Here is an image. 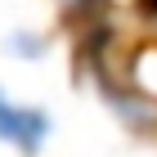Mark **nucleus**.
<instances>
[{"instance_id": "1", "label": "nucleus", "mask_w": 157, "mask_h": 157, "mask_svg": "<svg viewBox=\"0 0 157 157\" xmlns=\"http://www.w3.org/2000/svg\"><path fill=\"white\" fill-rule=\"evenodd\" d=\"M54 135V117L45 108H32V103H18L13 94L0 90V144L18 148L23 157H36L45 148V139Z\"/></svg>"}, {"instance_id": "2", "label": "nucleus", "mask_w": 157, "mask_h": 157, "mask_svg": "<svg viewBox=\"0 0 157 157\" xmlns=\"http://www.w3.org/2000/svg\"><path fill=\"white\" fill-rule=\"evenodd\" d=\"M130 85H135V94H144V99H153L157 103V40L153 45H144L139 54L130 59Z\"/></svg>"}, {"instance_id": "3", "label": "nucleus", "mask_w": 157, "mask_h": 157, "mask_svg": "<svg viewBox=\"0 0 157 157\" xmlns=\"http://www.w3.org/2000/svg\"><path fill=\"white\" fill-rule=\"evenodd\" d=\"M5 49H9L13 59H27V63H36V59H45L49 40H45V36H36V32H13V36H5Z\"/></svg>"}]
</instances>
